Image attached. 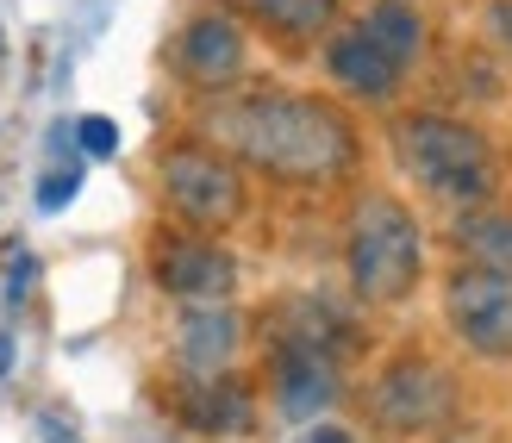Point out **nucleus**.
Returning <instances> with one entry per match:
<instances>
[{
    "label": "nucleus",
    "instance_id": "nucleus-10",
    "mask_svg": "<svg viewBox=\"0 0 512 443\" xmlns=\"http://www.w3.org/2000/svg\"><path fill=\"white\" fill-rule=\"evenodd\" d=\"M325 75L356 100H388L400 88V63L363 32V25H350V32H338L325 44Z\"/></svg>",
    "mask_w": 512,
    "mask_h": 443
},
{
    "label": "nucleus",
    "instance_id": "nucleus-19",
    "mask_svg": "<svg viewBox=\"0 0 512 443\" xmlns=\"http://www.w3.org/2000/svg\"><path fill=\"white\" fill-rule=\"evenodd\" d=\"M38 437L44 443H82V431H75L63 412H38Z\"/></svg>",
    "mask_w": 512,
    "mask_h": 443
},
{
    "label": "nucleus",
    "instance_id": "nucleus-2",
    "mask_svg": "<svg viewBox=\"0 0 512 443\" xmlns=\"http://www.w3.org/2000/svg\"><path fill=\"white\" fill-rule=\"evenodd\" d=\"M394 156L431 200H450V206H481L500 181L488 138L450 113H406L394 125Z\"/></svg>",
    "mask_w": 512,
    "mask_h": 443
},
{
    "label": "nucleus",
    "instance_id": "nucleus-16",
    "mask_svg": "<svg viewBox=\"0 0 512 443\" xmlns=\"http://www.w3.org/2000/svg\"><path fill=\"white\" fill-rule=\"evenodd\" d=\"M75 194H82V169H50L38 181V213H63Z\"/></svg>",
    "mask_w": 512,
    "mask_h": 443
},
{
    "label": "nucleus",
    "instance_id": "nucleus-22",
    "mask_svg": "<svg viewBox=\"0 0 512 443\" xmlns=\"http://www.w3.org/2000/svg\"><path fill=\"white\" fill-rule=\"evenodd\" d=\"M7 362H13V337L0 331V375H7Z\"/></svg>",
    "mask_w": 512,
    "mask_h": 443
},
{
    "label": "nucleus",
    "instance_id": "nucleus-14",
    "mask_svg": "<svg viewBox=\"0 0 512 443\" xmlns=\"http://www.w3.org/2000/svg\"><path fill=\"white\" fill-rule=\"evenodd\" d=\"M363 32L381 44V50H388V57L406 69V63H413L419 57V50H425V19L413 13V7H406V0H381V7L363 19Z\"/></svg>",
    "mask_w": 512,
    "mask_h": 443
},
{
    "label": "nucleus",
    "instance_id": "nucleus-9",
    "mask_svg": "<svg viewBox=\"0 0 512 443\" xmlns=\"http://www.w3.org/2000/svg\"><path fill=\"white\" fill-rule=\"evenodd\" d=\"M338 400V356L313 344H281L275 356V406L288 419H313L319 406Z\"/></svg>",
    "mask_w": 512,
    "mask_h": 443
},
{
    "label": "nucleus",
    "instance_id": "nucleus-21",
    "mask_svg": "<svg viewBox=\"0 0 512 443\" xmlns=\"http://www.w3.org/2000/svg\"><path fill=\"white\" fill-rule=\"evenodd\" d=\"M294 443H350V431H338V425H313V431H300Z\"/></svg>",
    "mask_w": 512,
    "mask_h": 443
},
{
    "label": "nucleus",
    "instance_id": "nucleus-15",
    "mask_svg": "<svg viewBox=\"0 0 512 443\" xmlns=\"http://www.w3.org/2000/svg\"><path fill=\"white\" fill-rule=\"evenodd\" d=\"M244 13H256L263 25H275V32L288 38H319L331 25V0H238Z\"/></svg>",
    "mask_w": 512,
    "mask_h": 443
},
{
    "label": "nucleus",
    "instance_id": "nucleus-8",
    "mask_svg": "<svg viewBox=\"0 0 512 443\" xmlns=\"http://www.w3.org/2000/svg\"><path fill=\"white\" fill-rule=\"evenodd\" d=\"M175 63H182V75H188L194 88L219 94V88H232L238 75H244V32L225 13H200V19H188Z\"/></svg>",
    "mask_w": 512,
    "mask_h": 443
},
{
    "label": "nucleus",
    "instance_id": "nucleus-7",
    "mask_svg": "<svg viewBox=\"0 0 512 443\" xmlns=\"http://www.w3.org/2000/svg\"><path fill=\"white\" fill-rule=\"evenodd\" d=\"M150 275H157V288L188 300V306H213L238 288V263L232 250H219L207 238H169L157 244V256H150Z\"/></svg>",
    "mask_w": 512,
    "mask_h": 443
},
{
    "label": "nucleus",
    "instance_id": "nucleus-3",
    "mask_svg": "<svg viewBox=\"0 0 512 443\" xmlns=\"http://www.w3.org/2000/svg\"><path fill=\"white\" fill-rule=\"evenodd\" d=\"M344 263H350L356 300H369V306H400L406 294L419 288V269H425L419 219L406 213L394 194H369L363 206H356V219H350Z\"/></svg>",
    "mask_w": 512,
    "mask_h": 443
},
{
    "label": "nucleus",
    "instance_id": "nucleus-6",
    "mask_svg": "<svg viewBox=\"0 0 512 443\" xmlns=\"http://www.w3.org/2000/svg\"><path fill=\"white\" fill-rule=\"evenodd\" d=\"M157 181H163V200L182 219H194V225H213L219 231V225H232L244 213V181H238V169L225 163V156L200 150V144L163 150Z\"/></svg>",
    "mask_w": 512,
    "mask_h": 443
},
{
    "label": "nucleus",
    "instance_id": "nucleus-17",
    "mask_svg": "<svg viewBox=\"0 0 512 443\" xmlns=\"http://www.w3.org/2000/svg\"><path fill=\"white\" fill-rule=\"evenodd\" d=\"M69 132H75V144H82L88 156H113V150H119V125H113V119H100V113L75 119Z\"/></svg>",
    "mask_w": 512,
    "mask_h": 443
},
{
    "label": "nucleus",
    "instance_id": "nucleus-1",
    "mask_svg": "<svg viewBox=\"0 0 512 443\" xmlns=\"http://www.w3.org/2000/svg\"><path fill=\"white\" fill-rule=\"evenodd\" d=\"M207 132L232 156H244V163H256L263 175H281V181H331L356 163L350 119L331 100H313V94L225 100L207 119Z\"/></svg>",
    "mask_w": 512,
    "mask_h": 443
},
{
    "label": "nucleus",
    "instance_id": "nucleus-4",
    "mask_svg": "<svg viewBox=\"0 0 512 443\" xmlns=\"http://www.w3.org/2000/svg\"><path fill=\"white\" fill-rule=\"evenodd\" d=\"M369 412L388 431H400V437L438 431L456 412V381H450L444 362H431V356H400V362H388V369L375 375Z\"/></svg>",
    "mask_w": 512,
    "mask_h": 443
},
{
    "label": "nucleus",
    "instance_id": "nucleus-18",
    "mask_svg": "<svg viewBox=\"0 0 512 443\" xmlns=\"http://www.w3.org/2000/svg\"><path fill=\"white\" fill-rule=\"evenodd\" d=\"M32 281H38V256H32V250H13V256H7V300L19 306L25 294H32Z\"/></svg>",
    "mask_w": 512,
    "mask_h": 443
},
{
    "label": "nucleus",
    "instance_id": "nucleus-11",
    "mask_svg": "<svg viewBox=\"0 0 512 443\" xmlns=\"http://www.w3.org/2000/svg\"><path fill=\"white\" fill-rule=\"evenodd\" d=\"M175 412H182L188 431H207V437H244L250 419H256L244 381H232V375H188Z\"/></svg>",
    "mask_w": 512,
    "mask_h": 443
},
{
    "label": "nucleus",
    "instance_id": "nucleus-13",
    "mask_svg": "<svg viewBox=\"0 0 512 443\" xmlns=\"http://www.w3.org/2000/svg\"><path fill=\"white\" fill-rule=\"evenodd\" d=\"M456 250H463V263H481V269H506L512 275V213H469L456 225Z\"/></svg>",
    "mask_w": 512,
    "mask_h": 443
},
{
    "label": "nucleus",
    "instance_id": "nucleus-12",
    "mask_svg": "<svg viewBox=\"0 0 512 443\" xmlns=\"http://www.w3.org/2000/svg\"><path fill=\"white\" fill-rule=\"evenodd\" d=\"M238 350V312L213 300V306H188L182 325H175V356H182L188 375H219Z\"/></svg>",
    "mask_w": 512,
    "mask_h": 443
},
{
    "label": "nucleus",
    "instance_id": "nucleus-20",
    "mask_svg": "<svg viewBox=\"0 0 512 443\" xmlns=\"http://www.w3.org/2000/svg\"><path fill=\"white\" fill-rule=\"evenodd\" d=\"M488 32L512 50V0H494V7H488Z\"/></svg>",
    "mask_w": 512,
    "mask_h": 443
},
{
    "label": "nucleus",
    "instance_id": "nucleus-5",
    "mask_svg": "<svg viewBox=\"0 0 512 443\" xmlns=\"http://www.w3.org/2000/svg\"><path fill=\"white\" fill-rule=\"evenodd\" d=\"M444 319L475 356L512 362V275L506 269H481L463 263L444 281Z\"/></svg>",
    "mask_w": 512,
    "mask_h": 443
}]
</instances>
